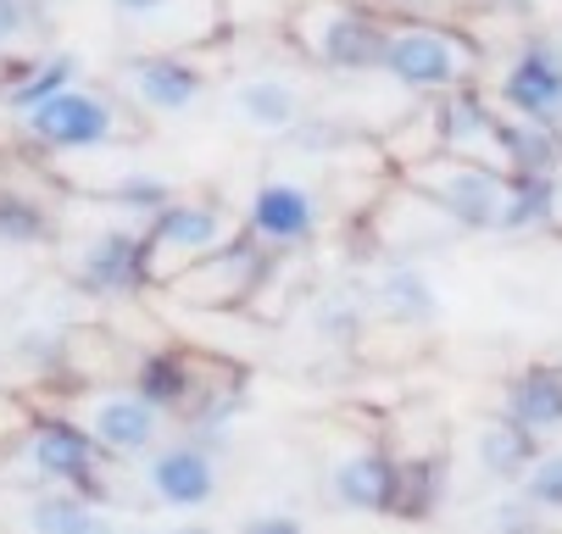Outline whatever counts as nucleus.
Segmentation results:
<instances>
[{"instance_id":"f257e3e1","label":"nucleus","mask_w":562,"mask_h":534,"mask_svg":"<svg viewBox=\"0 0 562 534\" xmlns=\"http://www.w3.org/2000/svg\"><path fill=\"white\" fill-rule=\"evenodd\" d=\"M284 34L329 72H384V45H390V23L346 7V0H301L295 18L284 23Z\"/></svg>"},{"instance_id":"f03ea898","label":"nucleus","mask_w":562,"mask_h":534,"mask_svg":"<svg viewBox=\"0 0 562 534\" xmlns=\"http://www.w3.org/2000/svg\"><path fill=\"white\" fill-rule=\"evenodd\" d=\"M413 190H424L435 206H446L457 217L462 235H491L502 223V201H507V173L496 162H473L457 150H435V157L401 168Z\"/></svg>"},{"instance_id":"7ed1b4c3","label":"nucleus","mask_w":562,"mask_h":534,"mask_svg":"<svg viewBox=\"0 0 562 534\" xmlns=\"http://www.w3.org/2000/svg\"><path fill=\"white\" fill-rule=\"evenodd\" d=\"M384 72L413 95H446V90L468 84L473 45L446 23H395L390 45H384Z\"/></svg>"},{"instance_id":"20e7f679","label":"nucleus","mask_w":562,"mask_h":534,"mask_svg":"<svg viewBox=\"0 0 562 534\" xmlns=\"http://www.w3.org/2000/svg\"><path fill=\"white\" fill-rule=\"evenodd\" d=\"M268 251L257 235H228L217 251H206L195 268H184L168 295L179 300V307H195V313H234L246 307V300H257V289L268 284Z\"/></svg>"},{"instance_id":"39448f33","label":"nucleus","mask_w":562,"mask_h":534,"mask_svg":"<svg viewBox=\"0 0 562 534\" xmlns=\"http://www.w3.org/2000/svg\"><path fill=\"white\" fill-rule=\"evenodd\" d=\"M228 240V217L212 201H168L145 217V279L150 289H168L184 268Z\"/></svg>"},{"instance_id":"423d86ee","label":"nucleus","mask_w":562,"mask_h":534,"mask_svg":"<svg viewBox=\"0 0 562 534\" xmlns=\"http://www.w3.org/2000/svg\"><path fill=\"white\" fill-rule=\"evenodd\" d=\"M23 123H29L34 145L61 150V157H72V150H106L117 139H139L134 123L123 117V106L112 95H101V90H85V84H67L61 95L34 106Z\"/></svg>"},{"instance_id":"0eeeda50","label":"nucleus","mask_w":562,"mask_h":534,"mask_svg":"<svg viewBox=\"0 0 562 534\" xmlns=\"http://www.w3.org/2000/svg\"><path fill=\"white\" fill-rule=\"evenodd\" d=\"M123 95L150 112V117H179L190 106H201L206 95V79L201 67L184 56V50H162V45H145L123 61Z\"/></svg>"},{"instance_id":"6e6552de","label":"nucleus","mask_w":562,"mask_h":534,"mask_svg":"<svg viewBox=\"0 0 562 534\" xmlns=\"http://www.w3.org/2000/svg\"><path fill=\"white\" fill-rule=\"evenodd\" d=\"M496 101L518 117L557 128L562 123V39H551V34L524 39L502 72V84H496Z\"/></svg>"},{"instance_id":"1a4fd4ad","label":"nucleus","mask_w":562,"mask_h":534,"mask_svg":"<svg viewBox=\"0 0 562 534\" xmlns=\"http://www.w3.org/2000/svg\"><path fill=\"white\" fill-rule=\"evenodd\" d=\"M29 463L50 479V485H72V490H101V463H106V445L78 429L67 418H40L29 423Z\"/></svg>"},{"instance_id":"9d476101","label":"nucleus","mask_w":562,"mask_h":534,"mask_svg":"<svg viewBox=\"0 0 562 534\" xmlns=\"http://www.w3.org/2000/svg\"><path fill=\"white\" fill-rule=\"evenodd\" d=\"M112 12L128 34L179 50L195 39H212L228 18H223V0H112Z\"/></svg>"},{"instance_id":"9b49d317","label":"nucleus","mask_w":562,"mask_h":534,"mask_svg":"<svg viewBox=\"0 0 562 534\" xmlns=\"http://www.w3.org/2000/svg\"><path fill=\"white\" fill-rule=\"evenodd\" d=\"M72 279L85 284L90 295H134V289H150L145 279V228H101V235L85 240L72 262Z\"/></svg>"},{"instance_id":"f8f14e48","label":"nucleus","mask_w":562,"mask_h":534,"mask_svg":"<svg viewBox=\"0 0 562 534\" xmlns=\"http://www.w3.org/2000/svg\"><path fill=\"white\" fill-rule=\"evenodd\" d=\"M145 485L162 507H179V512H195V507H212L217 501V456L206 440H173L150 456L145 468Z\"/></svg>"},{"instance_id":"ddd939ff","label":"nucleus","mask_w":562,"mask_h":534,"mask_svg":"<svg viewBox=\"0 0 562 534\" xmlns=\"http://www.w3.org/2000/svg\"><path fill=\"white\" fill-rule=\"evenodd\" d=\"M317 228H324V206L317 195L295 179H268L251 201V235L273 251H301L317 240Z\"/></svg>"},{"instance_id":"4468645a","label":"nucleus","mask_w":562,"mask_h":534,"mask_svg":"<svg viewBox=\"0 0 562 534\" xmlns=\"http://www.w3.org/2000/svg\"><path fill=\"white\" fill-rule=\"evenodd\" d=\"M435 106H440V145H446V150L502 168V112H496L485 95H479L473 84H457V90H446ZM502 173H507V168H502Z\"/></svg>"},{"instance_id":"2eb2a0df","label":"nucleus","mask_w":562,"mask_h":534,"mask_svg":"<svg viewBox=\"0 0 562 534\" xmlns=\"http://www.w3.org/2000/svg\"><path fill=\"white\" fill-rule=\"evenodd\" d=\"M90 434L106 445V456H145L162 434V407L145 401L139 390H112L90 412Z\"/></svg>"},{"instance_id":"dca6fc26","label":"nucleus","mask_w":562,"mask_h":534,"mask_svg":"<svg viewBox=\"0 0 562 534\" xmlns=\"http://www.w3.org/2000/svg\"><path fill=\"white\" fill-rule=\"evenodd\" d=\"M373 307L395 323H413V329H429L440 318V289L435 279L424 273V262L413 257H395L373 273Z\"/></svg>"},{"instance_id":"f3484780","label":"nucleus","mask_w":562,"mask_h":534,"mask_svg":"<svg viewBox=\"0 0 562 534\" xmlns=\"http://www.w3.org/2000/svg\"><path fill=\"white\" fill-rule=\"evenodd\" d=\"M329 496L346 512H390L395 507V456L390 451H351L329 474Z\"/></svg>"},{"instance_id":"a211bd4d","label":"nucleus","mask_w":562,"mask_h":534,"mask_svg":"<svg viewBox=\"0 0 562 534\" xmlns=\"http://www.w3.org/2000/svg\"><path fill=\"white\" fill-rule=\"evenodd\" d=\"M228 112H234L239 123H251V128H262V134H279V139H284V134L306 117V101H301V90H295L290 79L257 72V79H239V84H234Z\"/></svg>"},{"instance_id":"6ab92c4d","label":"nucleus","mask_w":562,"mask_h":534,"mask_svg":"<svg viewBox=\"0 0 562 534\" xmlns=\"http://www.w3.org/2000/svg\"><path fill=\"white\" fill-rule=\"evenodd\" d=\"M134 390L145 401H156L162 412H184L201 390V362L179 345H156L134 362Z\"/></svg>"},{"instance_id":"aec40b11","label":"nucleus","mask_w":562,"mask_h":534,"mask_svg":"<svg viewBox=\"0 0 562 534\" xmlns=\"http://www.w3.org/2000/svg\"><path fill=\"white\" fill-rule=\"evenodd\" d=\"M507 418L518 429H529L535 440L562 434V367H551V362L524 367L507 385Z\"/></svg>"},{"instance_id":"412c9836","label":"nucleus","mask_w":562,"mask_h":534,"mask_svg":"<svg viewBox=\"0 0 562 534\" xmlns=\"http://www.w3.org/2000/svg\"><path fill=\"white\" fill-rule=\"evenodd\" d=\"M67 84H78V56L72 50H45L23 67H12L7 79H0V106L29 117L34 106H45L50 95H61Z\"/></svg>"},{"instance_id":"4be33fe9","label":"nucleus","mask_w":562,"mask_h":534,"mask_svg":"<svg viewBox=\"0 0 562 534\" xmlns=\"http://www.w3.org/2000/svg\"><path fill=\"white\" fill-rule=\"evenodd\" d=\"M502 168L507 173H562V128L502 106Z\"/></svg>"},{"instance_id":"5701e85b","label":"nucleus","mask_w":562,"mask_h":534,"mask_svg":"<svg viewBox=\"0 0 562 534\" xmlns=\"http://www.w3.org/2000/svg\"><path fill=\"white\" fill-rule=\"evenodd\" d=\"M473 451H479V468H485V479H496V485H524V474L535 468V456H540V440L502 412L496 423L479 429V445H473Z\"/></svg>"},{"instance_id":"b1692460","label":"nucleus","mask_w":562,"mask_h":534,"mask_svg":"<svg viewBox=\"0 0 562 534\" xmlns=\"http://www.w3.org/2000/svg\"><path fill=\"white\" fill-rule=\"evenodd\" d=\"M557 195H562V173H507L496 235H529V228L557 223Z\"/></svg>"},{"instance_id":"393cba45","label":"nucleus","mask_w":562,"mask_h":534,"mask_svg":"<svg viewBox=\"0 0 562 534\" xmlns=\"http://www.w3.org/2000/svg\"><path fill=\"white\" fill-rule=\"evenodd\" d=\"M29 523L40 534H95V529H106V512L90 501V490L61 485V490H45L29 501Z\"/></svg>"},{"instance_id":"a878e982","label":"nucleus","mask_w":562,"mask_h":534,"mask_svg":"<svg viewBox=\"0 0 562 534\" xmlns=\"http://www.w3.org/2000/svg\"><path fill=\"white\" fill-rule=\"evenodd\" d=\"M50 34V7L45 0H0V67H23L34 61V45Z\"/></svg>"},{"instance_id":"bb28decb","label":"nucleus","mask_w":562,"mask_h":534,"mask_svg":"<svg viewBox=\"0 0 562 534\" xmlns=\"http://www.w3.org/2000/svg\"><path fill=\"white\" fill-rule=\"evenodd\" d=\"M50 217L29 201V195H18V190H0V246H18V251H40V246H50Z\"/></svg>"},{"instance_id":"cd10ccee","label":"nucleus","mask_w":562,"mask_h":534,"mask_svg":"<svg viewBox=\"0 0 562 534\" xmlns=\"http://www.w3.org/2000/svg\"><path fill=\"white\" fill-rule=\"evenodd\" d=\"M440 496V456H418V463H401L395 456V518H424Z\"/></svg>"},{"instance_id":"c85d7f7f","label":"nucleus","mask_w":562,"mask_h":534,"mask_svg":"<svg viewBox=\"0 0 562 534\" xmlns=\"http://www.w3.org/2000/svg\"><path fill=\"white\" fill-rule=\"evenodd\" d=\"M95 201H106V206H117V212H134V217H150V212H162V206L179 201V195H173V184H168L162 173H123L117 184L95 190Z\"/></svg>"},{"instance_id":"c756f323","label":"nucleus","mask_w":562,"mask_h":534,"mask_svg":"<svg viewBox=\"0 0 562 534\" xmlns=\"http://www.w3.org/2000/svg\"><path fill=\"white\" fill-rule=\"evenodd\" d=\"M546 518H557L562 512V451H540L535 456V468L524 474V485H518Z\"/></svg>"},{"instance_id":"7c9ffc66","label":"nucleus","mask_w":562,"mask_h":534,"mask_svg":"<svg viewBox=\"0 0 562 534\" xmlns=\"http://www.w3.org/2000/svg\"><path fill=\"white\" fill-rule=\"evenodd\" d=\"M540 518H546V512H540L524 490H513V496H502V501L491 507V523H496V529H535Z\"/></svg>"},{"instance_id":"2f4dec72","label":"nucleus","mask_w":562,"mask_h":534,"mask_svg":"<svg viewBox=\"0 0 562 534\" xmlns=\"http://www.w3.org/2000/svg\"><path fill=\"white\" fill-rule=\"evenodd\" d=\"M246 529H251V534H295L301 518H295V512H262V518H251Z\"/></svg>"},{"instance_id":"473e14b6","label":"nucleus","mask_w":562,"mask_h":534,"mask_svg":"<svg viewBox=\"0 0 562 534\" xmlns=\"http://www.w3.org/2000/svg\"><path fill=\"white\" fill-rule=\"evenodd\" d=\"M479 7H496V12H524V7H535V0H479Z\"/></svg>"},{"instance_id":"72a5a7b5","label":"nucleus","mask_w":562,"mask_h":534,"mask_svg":"<svg viewBox=\"0 0 562 534\" xmlns=\"http://www.w3.org/2000/svg\"><path fill=\"white\" fill-rule=\"evenodd\" d=\"M0 79H7V67H0Z\"/></svg>"},{"instance_id":"f704fd0d","label":"nucleus","mask_w":562,"mask_h":534,"mask_svg":"<svg viewBox=\"0 0 562 534\" xmlns=\"http://www.w3.org/2000/svg\"><path fill=\"white\" fill-rule=\"evenodd\" d=\"M557 128H562V123H557Z\"/></svg>"}]
</instances>
